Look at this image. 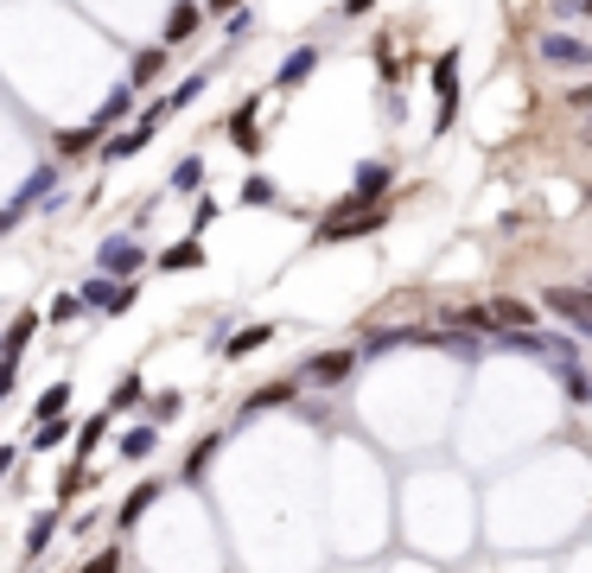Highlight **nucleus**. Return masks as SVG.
I'll list each match as a JSON object with an SVG mask.
<instances>
[{"instance_id": "1", "label": "nucleus", "mask_w": 592, "mask_h": 573, "mask_svg": "<svg viewBox=\"0 0 592 573\" xmlns=\"http://www.w3.org/2000/svg\"><path fill=\"white\" fill-rule=\"evenodd\" d=\"M459 45H446L440 58H433V134H452V121H459Z\"/></svg>"}, {"instance_id": "2", "label": "nucleus", "mask_w": 592, "mask_h": 573, "mask_svg": "<svg viewBox=\"0 0 592 573\" xmlns=\"http://www.w3.org/2000/svg\"><path fill=\"white\" fill-rule=\"evenodd\" d=\"M141 268H147L141 236H128V230L102 236V249H96V274H109V281H141Z\"/></svg>"}, {"instance_id": "3", "label": "nucleus", "mask_w": 592, "mask_h": 573, "mask_svg": "<svg viewBox=\"0 0 592 573\" xmlns=\"http://www.w3.org/2000/svg\"><path fill=\"white\" fill-rule=\"evenodd\" d=\"M376 230H389V204H382V211H332L319 230H312V242L332 249V242H363V236H376Z\"/></svg>"}, {"instance_id": "4", "label": "nucleus", "mask_w": 592, "mask_h": 573, "mask_svg": "<svg viewBox=\"0 0 592 573\" xmlns=\"http://www.w3.org/2000/svg\"><path fill=\"white\" fill-rule=\"evenodd\" d=\"M389 185H395V166H389V160H363V166H357V179H351V191H344V204H338V211H382V198H389Z\"/></svg>"}, {"instance_id": "5", "label": "nucleus", "mask_w": 592, "mask_h": 573, "mask_svg": "<svg viewBox=\"0 0 592 573\" xmlns=\"http://www.w3.org/2000/svg\"><path fill=\"white\" fill-rule=\"evenodd\" d=\"M408 344L433 351V332H427V325H376V332H363L357 357H389V351H408Z\"/></svg>"}, {"instance_id": "6", "label": "nucleus", "mask_w": 592, "mask_h": 573, "mask_svg": "<svg viewBox=\"0 0 592 573\" xmlns=\"http://www.w3.org/2000/svg\"><path fill=\"white\" fill-rule=\"evenodd\" d=\"M535 58L561 64V71H592V39H567V32H535Z\"/></svg>"}, {"instance_id": "7", "label": "nucleus", "mask_w": 592, "mask_h": 573, "mask_svg": "<svg viewBox=\"0 0 592 573\" xmlns=\"http://www.w3.org/2000/svg\"><path fill=\"white\" fill-rule=\"evenodd\" d=\"M542 306H554L573 325V338L592 325V287H542Z\"/></svg>"}, {"instance_id": "8", "label": "nucleus", "mask_w": 592, "mask_h": 573, "mask_svg": "<svg viewBox=\"0 0 592 573\" xmlns=\"http://www.w3.org/2000/svg\"><path fill=\"white\" fill-rule=\"evenodd\" d=\"M351 370H357V351H344V344H338V351H312V357L300 363V376H306V382H325V389H338Z\"/></svg>"}, {"instance_id": "9", "label": "nucleus", "mask_w": 592, "mask_h": 573, "mask_svg": "<svg viewBox=\"0 0 592 573\" xmlns=\"http://www.w3.org/2000/svg\"><path fill=\"white\" fill-rule=\"evenodd\" d=\"M51 198H58V160H39V166H32V179L13 191V211L26 217L32 204H51Z\"/></svg>"}, {"instance_id": "10", "label": "nucleus", "mask_w": 592, "mask_h": 573, "mask_svg": "<svg viewBox=\"0 0 592 573\" xmlns=\"http://www.w3.org/2000/svg\"><path fill=\"white\" fill-rule=\"evenodd\" d=\"M160 491H166V484H160V478H141V484H134V491H128V497H121V503H115V529H121V535H128V529H134V523H141V516L153 510V503H160Z\"/></svg>"}, {"instance_id": "11", "label": "nucleus", "mask_w": 592, "mask_h": 573, "mask_svg": "<svg viewBox=\"0 0 592 573\" xmlns=\"http://www.w3.org/2000/svg\"><path fill=\"white\" fill-rule=\"evenodd\" d=\"M58 529H64V510H39V516H32V529H26L20 561H26V567H32V561H45L51 542H58Z\"/></svg>"}, {"instance_id": "12", "label": "nucleus", "mask_w": 592, "mask_h": 573, "mask_svg": "<svg viewBox=\"0 0 592 573\" xmlns=\"http://www.w3.org/2000/svg\"><path fill=\"white\" fill-rule=\"evenodd\" d=\"M39 325H45V312H13V325H7V332H0V357H7V363H20L26 357V344L32 338H39Z\"/></svg>"}, {"instance_id": "13", "label": "nucleus", "mask_w": 592, "mask_h": 573, "mask_svg": "<svg viewBox=\"0 0 592 573\" xmlns=\"http://www.w3.org/2000/svg\"><path fill=\"white\" fill-rule=\"evenodd\" d=\"M198 26H204V7L198 0H179V7L166 13V26H160V45L172 51V45H185V39H198Z\"/></svg>"}, {"instance_id": "14", "label": "nucleus", "mask_w": 592, "mask_h": 573, "mask_svg": "<svg viewBox=\"0 0 592 573\" xmlns=\"http://www.w3.org/2000/svg\"><path fill=\"white\" fill-rule=\"evenodd\" d=\"M312 71H319V45H293L281 58V71H274V90H300Z\"/></svg>"}, {"instance_id": "15", "label": "nucleus", "mask_w": 592, "mask_h": 573, "mask_svg": "<svg viewBox=\"0 0 592 573\" xmlns=\"http://www.w3.org/2000/svg\"><path fill=\"white\" fill-rule=\"evenodd\" d=\"M115 453L128 459V465H141V459H153L160 453V427L153 421H134V427H121V440H115Z\"/></svg>"}, {"instance_id": "16", "label": "nucleus", "mask_w": 592, "mask_h": 573, "mask_svg": "<svg viewBox=\"0 0 592 573\" xmlns=\"http://www.w3.org/2000/svg\"><path fill=\"white\" fill-rule=\"evenodd\" d=\"M141 402H153V395H147V376H141V370H121L102 408H109V414H128V408H141Z\"/></svg>"}, {"instance_id": "17", "label": "nucleus", "mask_w": 592, "mask_h": 573, "mask_svg": "<svg viewBox=\"0 0 592 573\" xmlns=\"http://www.w3.org/2000/svg\"><path fill=\"white\" fill-rule=\"evenodd\" d=\"M109 141H102V121H90V128H58V160H83V153H102Z\"/></svg>"}, {"instance_id": "18", "label": "nucleus", "mask_w": 592, "mask_h": 573, "mask_svg": "<svg viewBox=\"0 0 592 573\" xmlns=\"http://www.w3.org/2000/svg\"><path fill=\"white\" fill-rule=\"evenodd\" d=\"M287 402H300V376H274V382H261V389L249 395V414H261V408H287Z\"/></svg>"}, {"instance_id": "19", "label": "nucleus", "mask_w": 592, "mask_h": 573, "mask_svg": "<svg viewBox=\"0 0 592 573\" xmlns=\"http://www.w3.org/2000/svg\"><path fill=\"white\" fill-rule=\"evenodd\" d=\"M153 147V121H134V128L128 134H109V147H102V160H134V153H147Z\"/></svg>"}, {"instance_id": "20", "label": "nucleus", "mask_w": 592, "mask_h": 573, "mask_svg": "<svg viewBox=\"0 0 592 573\" xmlns=\"http://www.w3.org/2000/svg\"><path fill=\"white\" fill-rule=\"evenodd\" d=\"M64 408H71V382H51V389H39V402H32V421H26V427L64 421Z\"/></svg>"}, {"instance_id": "21", "label": "nucleus", "mask_w": 592, "mask_h": 573, "mask_svg": "<svg viewBox=\"0 0 592 573\" xmlns=\"http://www.w3.org/2000/svg\"><path fill=\"white\" fill-rule=\"evenodd\" d=\"M109 427H115V414H109V408H102V414H90V421L77 427V453H71V459H83V465H90V453H96L102 440H109Z\"/></svg>"}, {"instance_id": "22", "label": "nucleus", "mask_w": 592, "mask_h": 573, "mask_svg": "<svg viewBox=\"0 0 592 573\" xmlns=\"http://www.w3.org/2000/svg\"><path fill=\"white\" fill-rule=\"evenodd\" d=\"M172 191H179V198H198L204 191V153H185L179 166H172V179H166Z\"/></svg>"}, {"instance_id": "23", "label": "nucleus", "mask_w": 592, "mask_h": 573, "mask_svg": "<svg viewBox=\"0 0 592 573\" xmlns=\"http://www.w3.org/2000/svg\"><path fill=\"white\" fill-rule=\"evenodd\" d=\"M160 268H166V274L204 268V242H198V236H185V242H172V249H160Z\"/></svg>"}, {"instance_id": "24", "label": "nucleus", "mask_w": 592, "mask_h": 573, "mask_svg": "<svg viewBox=\"0 0 592 573\" xmlns=\"http://www.w3.org/2000/svg\"><path fill=\"white\" fill-rule=\"evenodd\" d=\"M160 71H166V45H141V51H134V71H128V83H134V90H147V83L160 77Z\"/></svg>"}, {"instance_id": "25", "label": "nucleus", "mask_w": 592, "mask_h": 573, "mask_svg": "<svg viewBox=\"0 0 592 573\" xmlns=\"http://www.w3.org/2000/svg\"><path fill=\"white\" fill-rule=\"evenodd\" d=\"M268 338H274V325H242L236 338H223V357H230V363H236V357H255Z\"/></svg>"}, {"instance_id": "26", "label": "nucleus", "mask_w": 592, "mask_h": 573, "mask_svg": "<svg viewBox=\"0 0 592 573\" xmlns=\"http://www.w3.org/2000/svg\"><path fill=\"white\" fill-rule=\"evenodd\" d=\"M242 204H255V211H268V204H281V185L268 179V172H249V179H242V191H236Z\"/></svg>"}, {"instance_id": "27", "label": "nucleus", "mask_w": 592, "mask_h": 573, "mask_svg": "<svg viewBox=\"0 0 592 573\" xmlns=\"http://www.w3.org/2000/svg\"><path fill=\"white\" fill-rule=\"evenodd\" d=\"M230 141L242 153H261V134H255V102H242V109L230 115Z\"/></svg>"}, {"instance_id": "28", "label": "nucleus", "mask_w": 592, "mask_h": 573, "mask_svg": "<svg viewBox=\"0 0 592 573\" xmlns=\"http://www.w3.org/2000/svg\"><path fill=\"white\" fill-rule=\"evenodd\" d=\"M115 293H121V281H109V274H90V281H83V306L115 312Z\"/></svg>"}, {"instance_id": "29", "label": "nucleus", "mask_w": 592, "mask_h": 573, "mask_svg": "<svg viewBox=\"0 0 592 573\" xmlns=\"http://www.w3.org/2000/svg\"><path fill=\"white\" fill-rule=\"evenodd\" d=\"M26 440H32V453H51V446L71 440V421H39V427H26Z\"/></svg>"}, {"instance_id": "30", "label": "nucleus", "mask_w": 592, "mask_h": 573, "mask_svg": "<svg viewBox=\"0 0 592 573\" xmlns=\"http://www.w3.org/2000/svg\"><path fill=\"white\" fill-rule=\"evenodd\" d=\"M83 319V293L71 287V293H58V300L45 306V325H77Z\"/></svg>"}, {"instance_id": "31", "label": "nucleus", "mask_w": 592, "mask_h": 573, "mask_svg": "<svg viewBox=\"0 0 592 573\" xmlns=\"http://www.w3.org/2000/svg\"><path fill=\"white\" fill-rule=\"evenodd\" d=\"M51 497H58V510H64V503H77V497H83V459H71V465L58 472V484H51Z\"/></svg>"}, {"instance_id": "32", "label": "nucleus", "mask_w": 592, "mask_h": 573, "mask_svg": "<svg viewBox=\"0 0 592 573\" xmlns=\"http://www.w3.org/2000/svg\"><path fill=\"white\" fill-rule=\"evenodd\" d=\"M204 90H211V77H204V71H198V77H185V83H172V90H166V109H191V102H198Z\"/></svg>"}, {"instance_id": "33", "label": "nucleus", "mask_w": 592, "mask_h": 573, "mask_svg": "<svg viewBox=\"0 0 592 573\" xmlns=\"http://www.w3.org/2000/svg\"><path fill=\"white\" fill-rule=\"evenodd\" d=\"M134 96H141V90H134V83H115V90H109V102H102V128H109V121H121V115H128L134 109Z\"/></svg>"}, {"instance_id": "34", "label": "nucleus", "mask_w": 592, "mask_h": 573, "mask_svg": "<svg viewBox=\"0 0 592 573\" xmlns=\"http://www.w3.org/2000/svg\"><path fill=\"white\" fill-rule=\"evenodd\" d=\"M561 389H567V402H573V408H586V402H592V376L580 370V363H573V370H561Z\"/></svg>"}, {"instance_id": "35", "label": "nucleus", "mask_w": 592, "mask_h": 573, "mask_svg": "<svg viewBox=\"0 0 592 573\" xmlns=\"http://www.w3.org/2000/svg\"><path fill=\"white\" fill-rule=\"evenodd\" d=\"M217 446H223V433H204V440H198V446H191V459H185V478H198V472H204V465H211V459H217Z\"/></svg>"}, {"instance_id": "36", "label": "nucleus", "mask_w": 592, "mask_h": 573, "mask_svg": "<svg viewBox=\"0 0 592 573\" xmlns=\"http://www.w3.org/2000/svg\"><path fill=\"white\" fill-rule=\"evenodd\" d=\"M179 408H185V395H172V389H160V395H153V402H147L153 427H160V421H172V414H179Z\"/></svg>"}, {"instance_id": "37", "label": "nucleus", "mask_w": 592, "mask_h": 573, "mask_svg": "<svg viewBox=\"0 0 592 573\" xmlns=\"http://www.w3.org/2000/svg\"><path fill=\"white\" fill-rule=\"evenodd\" d=\"M77 573H121V548L109 542V548H102V554H90V561H83Z\"/></svg>"}, {"instance_id": "38", "label": "nucleus", "mask_w": 592, "mask_h": 573, "mask_svg": "<svg viewBox=\"0 0 592 573\" xmlns=\"http://www.w3.org/2000/svg\"><path fill=\"white\" fill-rule=\"evenodd\" d=\"M223 32H230V39H249V32H255V13H249V7L230 13V20H223Z\"/></svg>"}, {"instance_id": "39", "label": "nucleus", "mask_w": 592, "mask_h": 573, "mask_svg": "<svg viewBox=\"0 0 592 573\" xmlns=\"http://www.w3.org/2000/svg\"><path fill=\"white\" fill-rule=\"evenodd\" d=\"M134 300H141V287L121 281V293H115V319H121V312H134Z\"/></svg>"}, {"instance_id": "40", "label": "nucleus", "mask_w": 592, "mask_h": 573, "mask_svg": "<svg viewBox=\"0 0 592 573\" xmlns=\"http://www.w3.org/2000/svg\"><path fill=\"white\" fill-rule=\"evenodd\" d=\"M13 376H20V363H7V357H0V402L13 395Z\"/></svg>"}, {"instance_id": "41", "label": "nucleus", "mask_w": 592, "mask_h": 573, "mask_svg": "<svg viewBox=\"0 0 592 573\" xmlns=\"http://www.w3.org/2000/svg\"><path fill=\"white\" fill-rule=\"evenodd\" d=\"M370 7H376V0H344V20H363Z\"/></svg>"}, {"instance_id": "42", "label": "nucleus", "mask_w": 592, "mask_h": 573, "mask_svg": "<svg viewBox=\"0 0 592 573\" xmlns=\"http://www.w3.org/2000/svg\"><path fill=\"white\" fill-rule=\"evenodd\" d=\"M13 459H20V453H13V446H0V484H7V472H13Z\"/></svg>"}, {"instance_id": "43", "label": "nucleus", "mask_w": 592, "mask_h": 573, "mask_svg": "<svg viewBox=\"0 0 592 573\" xmlns=\"http://www.w3.org/2000/svg\"><path fill=\"white\" fill-rule=\"evenodd\" d=\"M211 13H242V0H204Z\"/></svg>"}, {"instance_id": "44", "label": "nucleus", "mask_w": 592, "mask_h": 573, "mask_svg": "<svg viewBox=\"0 0 592 573\" xmlns=\"http://www.w3.org/2000/svg\"><path fill=\"white\" fill-rule=\"evenodd\" d=\"M13 223H20V211H13V204H7V211H0V236H7Z\"/></svg>"}, {"instance_id": "45", "label": "nucleus", "mask_w": 592, "mask_h": 573, "mask_svg": "<svg viewBox=\"0 0 592 573\" xmlns=\"http://www.w3.org/2000/svg\"><path fill=\"white\" fill-rule=\"evenodd\" d=\"M580 141H586V147H592V121H586V134H580Z\"/></svg>"}, {"instance_id": "46", "label": "nucleus", "mask_w": 592, "mask_h": 573, "mask_svg": "<svg viewBox=\"0 0 592 573\" xmlns=\"http://www.w3.org/2000/svg\"><path fill=\"white\" fill-rule=\"evenodd\" d=\"M586 20H592V0H586Z\"/></svg>"}, {"instance_id": "47", "label": "nucleus", "mask_w": 592, "mask_h": 573, "mask_svg": "<svg viewBox=\"0 0 592 573\" xmlns=\"http://www.w3.org/2000/svg\"><path fill=\"white\" fill-rule=\"evenodd\" d=\"M586 204H592V185H586Z\"/></svg>"}, {"instance_id": "48", "label": "nucleus", "mask_w": 592, "mask_h": 573, "mask_svg": "<svg viewBox=\"0 0 592 573\" xmlns=\"http://www.w3.org/2000/svg\"><path fill=\"white\" fill-rule=\"evenodd\" d=\"M586 287H592V281H586Z\"/></svg>"}]
</instances>
